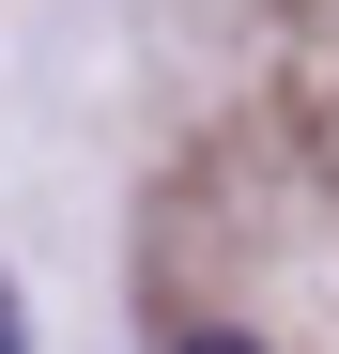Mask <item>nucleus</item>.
<instances>
[{
	"label": "nucleus",
	"instance_id": "f257e3e1",
	"mask_svg": "<svg viewBox=\"0 0 339 354\" xmlns=\"http://www.w3.org/2000/svg\"><path fill=\"white\" fill-rule=\"evenodd\" d=\"M170 354H262L247 324H185V339H170Z\"/></svg>",
	"mask_w": 339,
	"mask_h": 354
},
{
	"label": "nucleus",
	"instance_id": "f03ea898",
	"mask_svg": "<svg viewBox=\"0 0 339 354\" xmlns=\"http://www.w3.org/2000/svg\"><path fill=\"white\" fill-rule=\"evenodd\" d=\"M0 354H16V292H0Z\"/></svg>",
	"mask_w": 339,
	"mask_h": 354
}]
</instances>
